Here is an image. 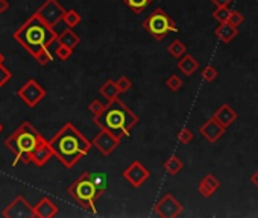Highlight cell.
Wrapping results in <instances>:
<instances>
[{"mask_svg":"<svg viewBox=\"0 0 258 218\" xmlns=\"http://www.w3.org/2000/svg\"><path fill=\"white\" fill-rule=\"evenodd\" d=\"M55 158L65 168H73L76 164L85 158L93 147V143L85 138V135L78 130L72 123L65 125L49 140Z\"/></svg>","mask_w":258,"mask_h":218,"instance_id":"cell-1","label":"cell"},{"mask_svg":"<svg viewBox=\"0 0 258 218\" xmlns=\"http://www.w3.org/2000/svg\"><path fill=\"white\" fill-rule=\"evenodd\" d=\"M12 36H14L16 43H19L32 58H37L40 53L49 50L58 39L55 29L46 24L37 14H32Z\"/></svg>","mask_w":258,"mask_h":218,"instance_id":"cell-2","label":"cell"},{"mask_svg":"<svg viewBox=\"0 0 258 218\" xmlns=\"http://www.w3.org/2000/svg\"><path fill=\"white\" fill-rule=\"evenodd\" d=\"M93 121L99 129L110 130L120 140H123L131 135V130L140 123V117L117 97L108 102L103 111L93 117Z\"/></svg>","mask_w":258,"mask_h":218,"instance_id":"cell-3","label":"cell"},{"mask_svg":"<svg viewBox=\"0 0 258 218\" xmlns=\"http://www.w3.org/2000/svg\"><path fill=\"white\" fill-rule=\"evenodd\" d=\"M44 140H46L44 136L40 133L29 121L21 123V125L5 140V145L16 156V161L12 162V165L16 167L19 162H23V164L32 162L34 150Z\"/></svg>","mask_w":258,"mask_h":218,"instance_id":"cell-4","label":"cell"},{"mask_svg":"<svg viewBox=\"0 0 258 218\" xmlns=\"http://www.w3.org/2000/svg\"><path fill=\"white\" fill-rule=\"evenodd\" d=\"M69 196L80 204L85 211H90L93 214H98L96 211V201L100 199V196L105 191L96 183L93 177V171H87L80 174L78 179L67 188Z\"/></svg>","mask_w":258,"mask_h":218,"instance_id":"cell-5","label":"cell"},{"mask_svg":"<svg viewBox=\"0 0 258 218\" xmlns=\"http://www.w3.org/2000/svg\"><path fill=\"white\" fill-rule=\"evenodd\" d=\"M143 29L157 41H162L169 34L179 31L176 21L162 8H157L149 14L143 21Z\"/></svg>","mask_w":258,"mask_h":218,"instance_id":"cell-6","label":"cell"},{"mask_svg":"<svg viewBox=\"0 0 258 218\" xmlns=\"http://www.w3.org/2000/svg\"><path fill=\"white\" fill-rule=\"evenodd\" d=\"M67 9L58 2V0H44V3L40 6L35 14L50 27H55L62 21Z\"/></svg>","mask_w":258,"mask_h":218,"instance_id":"cell-7","label":"cell"},{"mask_svg":"<svg viewBox=\"0 0 258 218\" xmlns=\"http://www.w3.org/2000/svg\"><path fill=\"white\" fill-rule=\"evenodd\" d=\"M184 206L173 194H164L154 206V212L161 218H176L182 212Z\"/></svg>","mask_w":258,"mask_h":218,"instance_id":"cell-8","label":"cell"},{"mask_svg":"<svg viewBox=\"0 0 258 218\" xmlns=\"http://www.w3.org/2000/svg\"><path fill=\"white\" fill-rule=\"evenodd\" d=\"M93 147L98 150V152L103 156H110L111 153H114L117 147L120 145L121 140L119 136H116L114 133H111L106 129H100L99 133L93 138Z\"/></svg>","mask_w":258,"mask_h":218,"instance_id":"cell-9","label":"cell"},{"mask_svg":"<svg viewBox=\"0 0 258 218\" xmlns=\"http://www.w3.org/2000/svg\"><path fill=\"white\" fill-rule=\"evenodd\" d=\"M46 90L38 84L35 79H29L19 90V97L28 105L29 108H35L40 102L46 97Z\"/></svg>","mask_w":258,"mask_h":218,"instance_id":"cell-10","label":"cell"},{"mask_svg":"<svg viewBox=\"0 0 258 218\" xmlns=\"http://www.w3.org/2000/svg\"><path fill=\"white\" fill-rule=\"evenodd\" d=\"M151 177V171H149L140 161H134L123 170V179L131 183L134 188H141L147 179Z\"/></svg>","mask_w":258,"mask_h":218,"instance_id":"cell-11","label":"cell"},{"mask_svg":"<svg viewBox=\"0 0 258 218\" xmlns=\"http://www.w3.org/2000/svg\"><path fill=\"white\" fill-rule=\"evenodd\" d=\"M2 217L5 218H37L34 206H31L23 196H17L12 200L3 209Z\"/></svg>","mask_w":258,"mask_h":218,"instance_id":"cell-12","label":"cell"},{"mask_svg":"<svg viewBox=\"0 0 258 218\" xmlns=\"http://www.w3.org/2000/svg\"><path fill=\"white\" fill-rule=\"evenodd\" d=\"M225 130H226V129H225L214 117L208 118V120L199 127V133L203 136V140L208 141L210 144H214V143L219 141L222 136L225 135Z\"/></svg>","mask_w":258,"mask_h":218,"instance_id":"cell-13","label":"cell"},{"mask_svg":"<svg viewBox=\"0 0 258 218\" xmlns=\"http://www.w3.org/2000/svg\"><path fill=\"white\" fill-rule=\"evenodd\" d=\"M213 117H214L217 121H219L225 129H228V127H231V126H233L234 123L237 121L238 114H237V111H236V109L231 106V105L223 103V105H220L219 108L216 109L214 114H213Z\"/></svg>","mask_w":258,"mask_h":218,"instance_id":"cell-14","label":"cell"},{"mask_svg":"<svg viewBox=\"0 0 258 218\" xmlns=\"http://www.w3.org/2000/svg\"><path fill=\"white\" fill-rule=\"evenodd\" d=\"M220 185H222L220 181L217 179V177L213 173H208V174H205L199 181V183H198V193L202 197L208 199V197L214 196V193L220 188Z\"/></svg>","mask_w":258,"mask_h":218,"instance_id":"cell-15","label":"cell"},{"mask_svg":"<svg viewBox=\"0 0 258 218\" xmlns=\"http://www.w3.org/2000/svg\"><path fill=\"white\" fill-rule=\"evenodd\" d=\"M55 156V153H53V148L50 145V143L47 140H44L43 143H40L38 147L34 150L32 153V162L35 164L37 167H43L46 165V164Z\"/></svg>","mask_w":258,"mask_h":218,"instance_id":"cell-16","label":"cell"},{"mask_svg":"<svg viewBox=\"0 0 258 218\" xmlns=\"http://www.w3.org/2000/svg\"><path fill=\"white\" fill-rule=\"evenodd\" d=\"M238 35V27L233 26L229 21L226 23H219V26L214 29V36L220 41L222 44H229L234 38Z\"/></svg>","mask_w":258,"mask_h":218,"instance_id":"cell-17","label":"cell"},{"mask_svg":"<svg viewBox=\"0 0 258 218\" xmlns=\"http://www.w3.org/2000/svg\"><path fill=\"white\" fill-rule=\"evenodd\" d=\"M34 211H35V217L37 218H53L58 214L60 209L49 197H43L34 206Z\"/></svg>","mask_w":258,"mask_h":218,"instance_id":"cell-18","label":"cell"},{"mask_svg":"<svg viewBox=\"0 0 258 218\" xmlns=\"http://www.w3.org/2000/svg\"><path fill=\"white\" fill-rule=\"evenodd\" d=\"M176 68L184 74V76H188L192 77L198 70H199V61L196 58H193L192 54L185 53L181 59H178L176 62Z\"/></svg>","mask_w":258,"mask_h":218,"instance_id":"cell-19","label":"cell"},{"mask_svg":"<svg viewBox=\"0 0 258 218\" xmlns=\"http://www.w3.org/2000/svg\"><path fill=\"white\" fill-rule=\"evenodd\" d=\"M99 91H100L102 97L106 99V102H111V100L117 99L119 95L121 94L120 90H119V87H117V82L113 80V79H106L103 84H102V87H100Z\"/></svg>","mask_w":258,"mask_h":218,"instance_id":"cell-20","label":"cell"},{"mask_svg":"<svg viewBox=\"0 0 258 218\" xmlns=\"http://www.w3.org/2000/svg\"><path fill=\"white\" fill-rule=\"evenodd\" d=\"M162 170H164L169 176H178L184 170V162L176 155H172L162 162Z\"/></svg>","mask_w":258,"mask_h":218,"instance_id":"cell-21","label":"cell"},{"mask_svg":"<svg viewBox=\"0 0 258 218\" xmlns=\"http://www.w3.org/2000/svg\"><path fill=\"white\" fill-rule=\"evenodd\" d=\"M57 41H58V43H61V44H64V46H67V47L73 49V50L80 44L79 35L73 32L72 27H67L65 31H62V32L58 35V39H57Z\"/></svg>","mask_w":258,"mask_h":218,"instance_id":"cell-22","label":"cell"},{"mask_svg":"<svg viewBox=\"0 0 258 218\" xmlns=\"http://www.w3.org/2000/svg\"><path fill=\"white\" fill-rule=\"evenodd\" d=\"M167 52L172 58L175 59H181L184 54L187 53V46L182 43L181 39H173L172 43L167 46Z\"/></svg>","mask_w":258,"mask_h":218,"instance_id":"cell-23","label":"cell"},{"mask_svg":"<svg viewBox=\"0 0 258 218\" xmlns=\"http://www.w3.org/2000/svg\"><path fill=\"white\" fill-rule=\"evenodd\" d=\"M134 14H141L149 5H152L155 0H121Z\"/></svg>","mask_w":258,"mask_h":218,"instance_id":"cell-24","label":"cell"},{"mask_svg":"<svg viewBox=\"0 0 258 218\" xmlns=\"http://www.w3.org/2000/svg\"><path fill=\"white\" fill-rule=\"evenodd\" d=\"M164 85H166V88H167L169 91H172V92H178V91L182 90L184 82H182V79H181L178 74L172 73V74L164 80Z\"/></svg>","mask_w":258,"mask_h":218,"instance_id":"cell-25","label":"cell"},{"mask_svg":"<svg viewBox=\"0 0 258 218\" xmlns=\"http://www.w3.org/2000/svg\"><path fill=\"white\" fill-rule=\"evenodd\" d=\"M62 21L65 23L67 27H72V29H73V27H76L80 21H82V17H80V14L76 9H69L65 12Z\"/></svg>","mask_w":258,"mask_h":218,"instance_id":"cell-26","label":"cell"},{"mask_svg":"<svg viewBox=\"0 0 258 218\" xmlns=\"http://www.w3.org/2000/svg\"><path fill=\"white\" fill-rule=\"evenodd\" d=\"M231 12H233V9H229V6H219V8H216L211 14H213L214 20H217L219 23H226V21H229Z\"/></svg>","mask_w":258,"mask_h":218,"instance_id":"cell-27","label":"cell"},{"mask_svg":"<svg viewBox=\"0 0 258 218\" xmlns=\"http://www.w3.org/2000/svg\"><path fill=\"white\" fill-rule=\"evenodd\" d=\"M53 53H55V56L60 61H67L73 54V49L67 47V46H64V44H61L57 41V46H55V49H53Z\"/></svg>","mask_w":258,"mask_h":218,"instance_id":"cell-28","label":"cell"},{"mask_svg":"<svg viewBox=\"0 0 258 218\" xmlns=\"http://www.w3.org/2000/svg\"><path fill=\"white\" fill-rule=\"evenodd\" d=\"M200 76L202 79L207 82V84H211V82H214L217 79V76H219V72L216 70V67L208 64L207 67H203L200 70Z\"/></svg>","mask_w":258,"mask_h":218,"instance_id":"cell-29","label":"cell"},{"mask_svg":"<svg viewBox=\"0 0 258 218\" xmlns=\"http://www.w3.org/2000/svg\"><path fill=\"white\" fill-rule=\"evenodd\" d=\"M193 138H195V133H193L192 129H188V127L179 129V132H178V141L181 144L187 145V144H190V143L193 141Z\"/></svg>","mask_w":258,"mask_h":218,"instance_id":"cell-30","label":"cell"},{"mask_svg":"<svg viewBox=\"0 0 258 218\" xmlns=\"http://www.w3.org/2000/svg\"><path fill=\"white\" fill-rule=\"evenodd\" d=\"M116 82H117V87H119V90H120L121 94L128 92V91L132 88V80H131L128 76H121V77H119Z\"/></svg>","mask_w":258,"mask_h":218,"instance_id":"cell-31","label":"cell"},{"mask_svg":"<svg viewBox=\"0 0 258 218\" xmlns=\"http://www.w3.org/2000/svg\"><path fill=\"white\" fill-rule=\"evenodd\" d=\"M105 106H106V105H103L99 99H94V100L88 105V111L93 114V117H96V115H99V114L103 111Z\"/></svg>","mask_w":258,"mask_h":218,"instance_id":"cell-32","label":"cell"},{"mask_svg":"<svg viewBox=\"0 0 258 218\" xmlns=\"http://www.w3.org/2000/svg\"><path fill=\"white\" fill-rule=\"evenodd\" d=\"M244 21V16L240 12V11H236L233 9V12H231V17H229V23L236 26V27H240Z\"/></svg>","mask_w":258,"mask_h":218,"instance_id":"cell-33","label":"cell"},{"mask_svg":"<svg viewBox=\"0 0 258 218\" xmlns=\"http://www.w3.org/2000/svg\"><path fill=\"white\" fill-rule=\"evenodd\" d=\"M11 77H12L11 70H8L5 65H0V88L5 87L8 82L11 80Z\"/></svg>","mask_w":258,"mask_h":218,"instance_id":"cell-34","label":"cell"},{"mask_svg":"<svg viewBox=\"0 0 258 218\" xmlns=\"http://www.w3.org/2000/svg\"><path fill=\"white\" fill-rule=\"evenodd\" d=\"M210 2H211L216 8H219V6H229L231 3L234 2V0H210Z\"/></svg>","mask_w":258,"mask_h":218,"instance_id":"cell-35","label":"cell"},{"mask_svg":"<svg viewBox=\"0 0 258 218\" xmlns=\"http://www.w3.org/2000/svg\"><path fill=\"white\" fill-rule=\"evenodd\" d=\"M249 179H251V183H252L255 188H258V170H255V171L251 174Z\"/></svg>","mask_w":258,"mask_h":218,"instance_id":"cell-36","label":"cell"},{"mask_svg":"<svg viewBox=\"0 0 258 218\" xmlns=\"http://www.w3.org/2000/svg\"><path fill=\"white\" fill-rule=\"evenodd\" d=\"M9 9V2L8 0H0V14H3Z\"/></svg>","mask_w":258,"mask_h":218,"instance_id":"cell-37","label":"cell"},{"mask_svg":"<svg viewBox=\"0 0 258 218\" xmlns=\"http://www.w3.org/2000/svg\"><path fill=\"white\" fill-rule=\"evenodd\" d=\"M3 62H5V56H3V53L0 52V65H3Z\"/></svg>","mask_w":258,"mask_h":218,"instance_id":"cell-38","label":"cell"},{"mask_svg":"<svg viewBox=\"0 0 258 218\" xmlns=\"http://www.w3.org/2000/svg\"><path fill=\"white\" fill-rule=\"evenodd\" d=\"M2 130H3V125L0 123V133H2Z\"/></svg>","mask_w":258,"mask_h":218,"instance_id":"cell-39","label":"cell"}]
</instances>
